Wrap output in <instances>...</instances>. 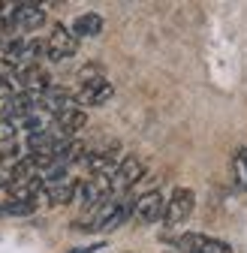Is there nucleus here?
Wrapping results in <instances>:
<instances>
[{
	"mask_svg": "<svg viewBox=\"0 0 247 253\" xmlns=\"http://www.w3.org/2000/svg\"><path fill=\"white\" fill-rule=\"evenodd\" d=\"M133 208H136V199H133V196H112L109 202H103V205L94 211L87 229H94V232L118 229V226H124V220L133 214Z\"/></svg>",
	"mask_w": 247,
	"mask_h": 253,
	"instance_id": "f257e3e1",
	"label": "nucleus"
},
{
	"mask_svg": "<svg viewBox=\"0 0 247 253\" xmlns=\"http://www.w3.org/2000/svg\"><path fill=\"white\" fill-rule=\"evenodd\" d=\"M142 178H145V163H142V157H136V154H127V157H121V166H118V172L112 175L115 196L127 193V190H130V187H136Z\"/></svg>",
	"mask_w": 247,
	"mask_h": 253,
	"instance_id": "f03ea898",
	"label": "nucleus"
},
{
	"mask_svg": "<svg viewBox=\"0 0 247 253\" xmlns=\"http://www.w3.org/2000/svg\"><path fill=\"white\" fill-rule=\"evenodd\" d=\"M193 205H196V193H193L190 187H178L175 193L169 196V202H166V217H163V223H166V226H181L184 220L193 214Z\"/></svg>",
	"mask_w": 247,
	"mask_h": 253,
	"instance_id": "7ed1b4c3",
	"label": "nucleus"
},
{
	"mask_svg": "<svg viewBox=\"0 0 247 253\" xmlns=\"http://www.w3.org/2000/svg\"><path fill=\"white\" fill-rule=\"evenodd\" d=\"M112 196H115V187H112V178H106V175H90L79 187V199L84 208H100Z\"/></svg>",
	"mask_w": 247,
	"mask_h": 253,
	"instance_id": "20e7f679",
	"label": "nucleus"
},
{
	"mask_svg": "<svg viewBox=\"0 0 247 253\" xmlns=\"http://www.w3.org/2000/svg\"><path fill=\"white\" fill-rule=\"evenodd\" d=\"M175 247L184 253H232V247L214 235H202V232H184L175 238Z\"/></svg>",
	"mask_w": 247,
	"mask_h": 253,
	"instance_id": "39448f33",
	"label": "nucleus"
},
{
	"mask_svg": "<svg viewBox=\"0 0 247 253\" xmlns=\"http://www.w3.org/2000/svg\"><path fill=\"white\" fill-rule=\"evenodd\" d=\"M84 124H87V115L76 106V109H70V112H64V115L51 118L48 133H51L57 142H73V139H76V133H79V130H84Z\"/></svg>",
	"mask_w": 247,
	"mask_h": 253,
	"instance_id": "423d86ee",
	"label": "nucleus"
},
{
	"mask_svg": "<svg viewBox=\"0 0 247 253\" xmlns=\"http://www.w3.org/2000/svg\"><path fill=\"white\" fill-rule=\"evenodd\" d=\"M79 51V37L70 27L54 24V30L48 34V60H67Z\"/></svg>",
	"mask_w": 247,
	"mask_h": 253,
	"instance_id": "0eeeda50",
	"label": "nucleus"
},
{
	"mask_svg": "<svg viewBox=\"0 0 247 253\" xmlns=\"http://www.w3.org/2000/svg\"><path fill=\"white\" fill-rule=\"evenodd\" d=\"M118 148H121V145L112 142V145H106V148L90 151L87 160H84L87 172H90V175H106V178H112V175L118 172V166H121V160H118Z\"/></svg>",
	"mask_w": 247,
	"mask_h": 253,
	"instance_id": "6e6552de",
	"label": "nucleus"
},
{
	"mask_svg": "<svg viewBox=\"0 0 247 253\" xmlns=\"http://www.w3.org/2000/svg\"><path fill=\"white\" fill-rule=\"evenodd\" d=\"M166 202H169V199H163L160 190H148V193H142V196L136 199L133 214L142 220V223H157V220L166 217Z\"/></svg>",
	"mask_w": 247,
	"mask_h": 253,
	"instance_id": "1a4fd4ad",
	"label": "nucleus"
},
{
	"mask_svg": "<svg viewBox=\"0 0 247 253\" xmlns=\"http://www.w3.org/2000/svg\"><path fill=\"white\" fill-rule=\"evenodd\" d=\"M106 100H112V82L103 76V79H90V82H82L79 93H76V103L79 106H103Z\"/></svg>",
	"mask_w": 247,
	"mask_h": 253,
	"instance_id": "9d476101",
	"label": "nucleus"
},
{
	"mask_svg": "<svg viewBox=\"0 0 247 253\" xmlns=\"http://www.w3.org/2000/svg\"><path fill=\"white\" fill-rule=\"evenodd\" d=\"M37 112H42V93L40 90H18L9 100V121H24Z\"/></svg>",
	"mask_w": 247,
	"mask_h": 253,
	"instance_id": "9b49d317",
	"label": "nucleus"
},
{
	"mask_svg": "<svg viewBox=\"0 0 247 253\" xmlns=\"http://www.w3.org/2000/svg\"><path fill=\"white\" fill-rule=\"evenodd\" d=\"M76 106H79V103H76V93H70L67 87H60V84H51V87L42 93V112L51 115V118L64 115V112H70V109H76Z\"/></svg>",
	"mask_w": 247,
	"mask_h": 253,
	"instance_id": "f8f14e48",
	"label": "nucleus"
},
{
	"mask_svg": "<svg viewBox=\"0 0 247 253\" xmlns=\"http://www.w3.org/2000/svg\"><path fill=\"white\" fill-rule=\"evenodd\" d=\"M45 21V9L40 3H30V0H24V3H15L12 9V24L18 30H40V24Z\"/></svg>",
	"mask_w": 247,
	"mask_h": 253,
	"instance_id": "ddd939ff",
	"label": "nucleus"
},
{
	"mask_svg": "<svg viewBox=\"0 0 247 253\" xmlns=\"http://www.w3.org/2000/svg\"><path fill=\"white\" fill-rule=\"evenodd\" d=\"M15 84L21 90H40V93H45L51 87V79H48V73L40 67V63H34V67H18L15 70Z\"/></svg>",
	"mask_w": 247,
	"mask_h": 253,
	"instance_id": "4468645a",
	"label": "nucleus"
},
{
	"mask_svg": "<svg viewBox=\"0 0 247 253\" xmlns=\"http://www.w3.org/2000/svg\"><path fill=\"white\" fill-rule=\"evenodd\" d=\"M79 187H82V181H79V178L54 181V184H48V187H45V199H48L51 205H70V202L79 196Z\"/></svg>",
	"mask_w": 247,
	"mask_h": 253,
	"instance_id": "2eb2a0df",
	"label": "nucleus"
},
{
	"mask_svg": "<svg viewBox=\"0 0 247 253\" xmlns=\"http://www.w3.org/2000/svg\"><path fill=\"white\" fill-rule=\"evenodd\" d=\"M73 34L76 37H100L103 34V18L97 12H84L73 21Z\"/></svg>",
	"mask_w": 247,
	"mask_h": 253,
	"instance_id": "dca6fc26",
	"label": "nucleus"
},
{
	"mask_svg": "<svg viewBox=\"0 0 247 253\" xmlns=\"http://www.w3.org/2000/svg\"><path fill=\"white\" fill-rule=\"evenodd\" d=\"M232 175H235V187L247 190V148H238L232 157Z\"/></svg>",
	"mask_w": 247,
	"mask_h": 253,
	"instance_id": "f3484780",
	"label": "nucleus"
},
{
	"mask_svg": "<svg viewBox=\"0 0 247 253\" xmlns=\"http://www.w3.org/2000/svg\"><path fill=\"white\" fill-rule=\"evenodd\" d=\"M37 211V202H21V199H6L0 205V214H9V217H27Z\"/></svg>",
	"mask_w": 247,
	"mask_h": 253,
	"instance_id": "a211bd4d",
	"label": "nucleus"
},
{
	"mask_svg": "<svg viewBox=\"0 0 247 253\" xmlns=\"http://www.w3.org/2000/svg\"><path fill=\"white\" fill-rule=\"evenodd\" d=\"M18 160V142H0V166H15Z\"/></svg>",
	"mask_w": 247,
	"mask_h": 253,
	"instance_id": "6ab92c4d",
	"label": "nucleus"
},
{
	"mask_svg": "<svg viewBox=\"0 0 247 253\" xmlns=\"http://www.w3.org/2000/svg\"><path fill=\"white\" fill-rule=\"evenodd\" d=\"M12 181H15L12 166H0V190H9V187H12Z\"/></svg>",
	"mask_w": 247,
	"mask_h": 253,
	"instance_id": "aec40b11",
	"label": "nucleus"
},
{
	"mask_svg": "<svg viewBox=\"0 0 247 253\" xmlns=\"http://www.w3.org/2000/svg\"><path fill=\"white\" fill-rule=\"evenodd\" d=\"M94 250H103V244H97V247H76V250H70V253H94Z\"/></svg>",
	"mask_w": 247,
	"mask_h": 253,
	"instance_id": "412c9836",
	"label": "nucleus"
}]
</instances>
